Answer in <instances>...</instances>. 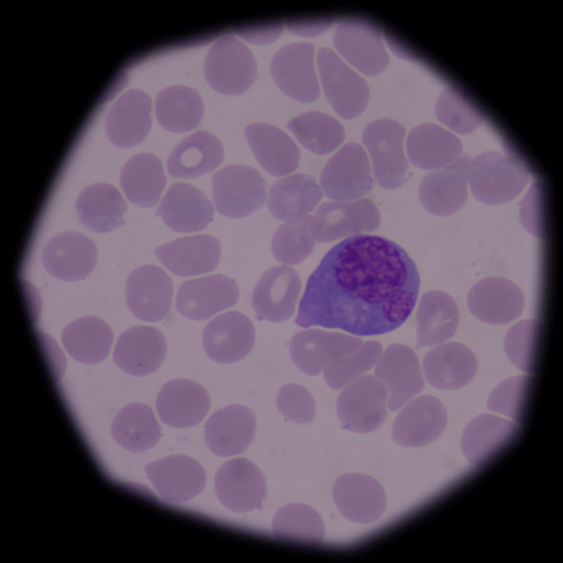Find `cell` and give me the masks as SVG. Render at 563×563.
Instances as JSON below:
<instances>
[{"mask_svg":"<svg viewBox=\"0 0 563 563\" xmlns=\"http://www.w3.org/2000/svg\"><path fill=\"white\" fill-rule=\"evenodd\" d=\"M374 186L367 152L357 143L343 145L322 170L323 195L334 202L358 201Z\"/></svg>","mask_w":563,"mask_h":563,"instance_id":"8992f818","label":"cell"},{"mask_svg":"<svg viewBox=\"0 0 563 563\" xmlns=\"http://www.w3.org/2000/svg\"><path fill=\"white\" fill-rule=\"evenodd\" d=\"M376 377L388 389V408L398 411L424 388L420 360L405 344H390L377 362Z\"/></svg>","mask_w":563,"mask_h":563,"instance_id":"9a60e30c","label":"cell"},{"mask_svg":"<svg viewBox=\"0 0 563 563\" xmlns=\"http://www.w3.org/2000/svg\"><path fill=\"white\" fill-rule=\"evenodd\" d=\"M406 152L412 165L423 170H438L462 157L463 145L457 135L433 123L415 126L408 134Z\"/></svg>","mask_w":563,"mask_h":563,"instance_id":"836d02e7","label":"cell"},{"mask_svg":"<svg viewBox=\"0 0 563 563\" xmlns=\"http://www.w3.org/2000/svg\"><path fill=\"white\" fill-rule=\"evenodd\" d=\"M362 344V339L356 335L312 329L295 334L289 350L299 371L307 376H318L331 362L356 351Z\"/></svg>","mask_w":563,"mask_h":563,"instance_id":"44dd1931","label":"cell"},{"mask_svg":"<svg viewBox=\"0 0 563 563\" xmlns=\"http://www.w3.org/2000/svg\"><path fill=\"white\" fill-rule=\"evenodd\" d=\"M129 210L120 190L106 184L90 185L76 201V211L81 224L96 233H109L124 223Z\"/></svg>","mask_w":563,"mask_h":563,"instance_id":"74e56055","label":"cell"},{"mask_svg":"<svg viewBox=\"0 0 563 563\" xmlns=\"http://www.w3.org/2000/svg\"><path fill=\"white\" fill-rule=\"evenodd\" d=\"M240 290L232 278L223 275L189 279L177 292L178 312L189 321L202 322L238 305Z\"/></svg>","mask_w":563,"mask_h":563,"instance_id":"5bb4252c","label":"cell"},{"mask_svg":"<svg viewBox=\"0 0 563 563\" xmlns=\"http://www.w3.org/2000/svg\"><path fill=\"white\" fill-rule=\"evenodd\" d=\"M333 43L340 56L365 76H378L389 65L383 34L366 21H343L334 33Z\"/></svg>","mask_w":563,"mask_h":563,"instance_id":"7c38bea8","label":"cell"},{"mask_svg":"<svg viewBox=\"0 0 563 563\" xmlns=\"http://www.w3.org/2000/svg\"><path fill=\"white\" fill-rule=\"evenodd\" d=\"M157 214L175 232H199L213 221L214 207L201 189L176 184L163 197Z\"/></svg>","mask_w":563,"mask_h":563,"instance_id":"f546056e","label":"cell"},{"mask_svg":"<svg viewBox=\"0 0 563 563\" xmlns=\"http://www.w3.org/2000/svg\"><path fill=\"white\" fill-rule=\"evenodd\" d=\"M166 354L165 334L154 327L137 325L120 335L113 360L126 375L143 377L158 371Z\"/></svg>","mask_w":563,"mask_h":563,"instance_id":"484cf974","label":"cell"},{"mask_svg":"<svg viewBox=\"0 0 563 563\" xmlns=\"http://www.w3.org/2000/svg\"><path fill=\"white\" fill-rule=\"evenodd\" d=\"M125 302L139 320L163 321L174 302V284L166 272L157 266L140 267L126 279Z\"/></svg>","mask_w":563,"mask_h":563,"instance_id":"2e32d148","label":"cell"},{"mask_svg":"<svg viewBox=\"0 0 563 563\" xmlns=\"http://www.w3.org/2000/svg\"><path fill=\"white\" fill-rule=\"evenodd\" d=\"M316 243L308 216L302 221L280 224L272 239V252L278 262L295 266L311 256Z\"/></svg>","mask_w":563,"mask_h":563,"instance_id":"bcb514c9","label":"cell"},{"mask_svg":"<svg viewBox=\"0 0 563 563\" xmlns=\"http://www.w3.org/2000/svg\"><path fill=\"white\" fill-rule=\"evenodd\" d=\"M530 181V170L512 153L485 152L470 163V186L478 202L498 206L514 201Z\"/></svg>","mask_w":563,"mask_h":563,"instance_id":"7a4b0ae2","label":"cell"},{"mask_svg":"<svg viewBox=\"0 0 563 563\" xmlns=\"http://www.w3.org/2000/svg\"><path fill=\"white\" fill-rule=\"evenodd\" d=\"M520 424L501 417L484 413L466 426L462 434V451L474 467L486 465L517 438Z\"/></svg>","mask_w":563,"mask_h":563,"instance_id":"d6a6232c","label":"cell"},{"mask_svg":"<svg viewBox=\"0 0 563 563\" xmlns=\"http://www.w3.org/2000/svg\"><path fill=\"white\" fill-rule=\"evenodd\" d=\"M333 499L344 519L361 525L377 522L387 508L384 486L361 474L343 475L335 481Z\"/></svg>","mask_w":563,"mask_h":563,"instance_id":"cb8c5ba5","label":"cell"},{"mask_svg":"<svg viewBox=\"0 0 563 563\" xmlns=\"http://www.w3.org/2000/svg\"><path fill=\"white\" fill-rule=\"evenodd\" d=\"M113 332L101 318L81 317L62 332V343L73 360L84 365L103 362L113 344Z\"/></svg>","mask_w":563,"mask_h":563,"instance_id":"f35d334b","label":"cell"},{"mask_svg":"<svg viewBox=\"0 0 563 563\" xmlns=\"http://www.w3.org/2000/svg\"><path fill=\"white\" fill-rule=\"evenodd\" d=\"M218 499L235 514L258 510L267 497V483L262 471L246 459L225 462L214 479Z\"/></svg>","mask_w":563,"mask_h":563,"instance_id":"8fae6325","label":"cell"},{"mask_svg":"<svg viewBox=\"0 0 563 563\" xmlns=\"http://www.w3.org/2000/svg\"><path fill=\"white\" fill-rule=\"evenodd\" d=\"M435 115L440 122L459 134L474 133L485 121L484 114L453 87L444 89L439 97Z\"/></svg>","mask_w":563,"mask_h":563,"instance_id":"7dc6e473","label":"cell"},{"mask_svg":"<svg viewBox=\"0 0 563 563\" xmlns=\"http://www.w3.org/2000/svg\"><path fill=\"white\" fill-rule=\"evenodd\" d=\"M167 185L165 169L156 154L141 153L125 163L121 174V186L130 201L142 208L159 202Z\"/></svg>","mask_w":563,"mask_h":563,"instance_id":"ab89813d","label":"cell"},{"mask_svg":"<svg viewBox=\"0 0 563 563\" xmlns=\"http://www.w3.org/2000/svg\"><path fill=\"white\" fill-rule=\"evenodd\" d=\"M331 21H303V22H289L287 29L290 33L303 36H316L323 34L330 29Z\"/></svg>","mask_w":563,"mask_h":563,"instance_id":"f5cc1de1","label":"cell"},{"mask_svg":"<svg viewBox=\"0 0 563 563\" xmlns=\"http://www.w3.org/2000/svg\"><path fill=\"white\" fill-rule=\"evenodd\" d=\"M539 335L540 323L536 320L519 322L506 334V356L517 368L529 375H531L534 369Z\"/></svg>","mask_w":563,"mask_h":563,"instance_id":"681fc988","label":"cell"},{"mask_svg":"<svg viewBox=\"0 0 563 563\" xmlns=\"http://www.w3.org/2000/svg\"><path fill=\"white\" fill-rule=\"evenodd\" d=\"M314 56L312 43H292L282 47L272 59L271 73L276 85L297 102L312 103L320 97Z\"/></svg>","mask_w":563,"mask_h":563,"instance_id":"30bf717a","label":"cell"},{"mask_svg":"<svg viewBox=\"0 0 563 563\" xmlns=\"http://www.w3.org/2000/svg\"><path fill=\"white\" fill-rule=\"evenodd\" d=\"M152 101L139 89L124 93L109 111L106 132L117 147L132 148L139 145L151 131Z\"/></svg>","mask_w":563,"mask_h":563,"instance_id":"4dcf8cb0","label":"cell"},{"mask_svg":"<svg viewBox=\"0 0 563 563\" xmlns=\"http://www.w3.org/2000/svg\"><path fill=\"white\" fill-rule=\"evenodd\" d=\"M468 308L477 320L503 325L517 320L525 310V296L519 286L503 277H488L471 288Z\"/></svg>","mask_w":563,"mask_h":563,"instance_id":"603a6c76","label":"cell"},{"mask_svg":"<svg viewBox=\"0 0 563 563\" xmlns=\"http://www.w3.org/2000/svg\"><path fill=\"white\" fill-rule=\"evenodd\" d=\"M459 306L450 295L431 290L422 296L417 311V347H435L455 338Z\"/></svg>","mask_w":563,"mask_h":563,"instance_id":"d590c367","label":"cell"},{"mask_svg":"<svg viewBox=\"0 0 563 563\" xmlns=\"http://www.w3.org/2000/svg\"><path fill=\"white\" fill-rule=\"evenodd\" d=\"M521 221L534 238H543V216L540 185L534 184L521 207Z\"/></svg>","mask_w":563,"mask_h":563,"instance_id":"816d5d0a","label":"cell"},{"mask_svg":"<svg viewBox=\"0 0 563 563\" xmlns=\"http://www.w3.org/2000/svg\"><path fill=\"white\" fill-rule=\"evenodd\" d=\"M317 66L324 95L339 115L353 120L366 111L371 97L368 84L338 52L329 47L318 51Z\"/></svg>","mask_w":563,"mask_h":563,"instance_id":"5b68a950","label":"cell"},{"mask_svg":"<svg viewBox=\"0 0 563 563\" xmlns=\"http://www.w3.org/2000/svg\"><path fill=\"white\" fill-rule=\"evenodd\" d=\"M256 342V329L247 316L227 312L213 318L203 332L207 356L221 365L246 358Z\"/></svg>","mask_w":563,"mask_h":563,"instance_id":"7402d4cb","label":"cell"},{"mask_svg":"<svg viewBox=\"0 0 563 563\" xmlns=\"http://www.w3.org/2000/svg\"><path fill=\"white\" fill-rule=\"evenodd\" d=\"M203 113V99L194 88L172 86L163 89L156 98L157 120L168 132L195 130L201 123Z\"/></svg>","mask_w":563,"mask_h":563,"instance_id":"60d3db41","label":"cell"},{"mask_svg":"<svg viewBox=\"0 0 563 563\" xmlns=\"http://www.w3.org/2000/svg\"><path fill=\"white\" fill-rule=\"evenodd\" d=\"M156 256L176 276H201L220 265L221 242L208 234L192 235L163 244Z\"/></svg>","mask_w":563,"mask_h":563,"instance_id":"83f0119b","label":"cell"},{"mask_svg":"<svg viewBox=\"0 0 563 563\" xmlns=\"http://www.w3.org/2000/svg\"><path fill=\"white\" fill-rule=\"evenodd\" d=\"M272 533L279 541L302 544H322L325 529L314 508L294 504L282 507L272 522Z\"/></svg>","mask_w":563,"mask_h":563,"instance_id":"ee69618b","label":"cell"},{"mask_svg":"<svg viewBox=\"0 0 563 563\" xmlns=\"http://www.w3.org/2000/svg\"><path fill=\"white\" fill-rule=\"evenodd\" d=\"M388 389L376 376H362L342 389L338 415L343 429L371 433L383 427L388 416Z\"/></svg>","mask_w":563,"mask_h":563,"instance_id":"52a82bcc","label":"cell"},{"mask_svg":"<svg viewBox=\"0 0 563 563\" xmlns=\"http://www.w3.org/2000/svg\"><path fill=\"white\" fill-rule=\"evenodd\" d=\"M302 282L290 266L271 268L257 282L252 305L260 320L284 323L296 312Z\"/></svg>","mask_w":563,"mask_h":563,"instance_id":"ac0fdd59","label":"cell"},{"mask_svg":"<svg viewBox=\"0 0 563 563\" xmlns=\"http://www.w3.org/2000/svg\"><path fill=\"white\" fill-rule=\"evenodd\" d=\"M256 416L246 406L221 408L205 426V441L216 456L230 457L247 450L256 435Z\"/></svg>","mask_w":563,"mask_h":563,"instance_id":"d4e9b609","label":"cell"},{"mask_svg":"<svg viewBox=\"0 0 563 563\" xmlns=\"http://www.w3.org/2000/svg\"><path fill=\"white\" fill-rule=\"evenodd\" d=\"M112 438L124 450L143 452L158 443L162 432L152 408L144 404H131L122 408L112 423Z\"/></svg>","mask_w":563,"mask_h":563,"instance_id":"b9f144b4","label":"cell"},{"mask_svg":"<svg viewBox=\"0 0 563 563\" xmlns=\"http://www.w3.org/2000/svg\"><path fill=\"white\" fill-rule=\"evenodd\" d=\"M223 159L221 141L201 131L176 145L169 154L167 168L172 177L189 179L210 174L222 165Z\"/></svg>","mask_w":563,"mask_h":563,"instance_id":"8d00e7d4","label":"cell"},{"mask_svg":"<svg viewBox=\"0 0 563 563\" xmlns=\"http://www.w3.org/2000/svg\"><path fill=\"white\" fill-rule=\"evenodd\" d=\"M244 132L254 157L271 176L287 177L297 170L301 152L287 133L267 123H252Z\"/></svg>","mask_w":563,"mask_h":563,"instance_id":"e575fe53","label":"cell"},{"mask_svg":"<svg viewBox=\"0 0 563 563\" xmlns=\"http://www.w3.org/2000/svg\"><path fill=\"white\" fill-rule=\"evenodd\" d=\"M323 196L321 185L314 177L298 174L275 181L267 203L276 220L292 223L311 216L322 202Z\"/></svg>","mask_w":563,"mask_h":563,"instance_id":"1f68e13d","label":"cell"},{"mask_svg":"<svg viewBox=\"0 0 563 563\" xmlns=\"http://www.w3.org/2000/svg\"><path fill=\"white\" fill-rule=\"evenodd\" d=\"M98 260L96 244L78 232H63L45 244L42 261L45 271L57 279L77 282L92 274Z\"/></svg>","mask_w":563,"mask_h":563,"instance_id":"ffe728a7","label":"cell"},{"mask_svg":"<svg viewBox=\"0 0 563 563\" xmlns=\"http://www.w3.org/2000/svg\"><path fill=\"white\" fill-rule=\"evenodd\" d=\"M420 285L416 263L396 242L353 235L327 252L308 278L296 324L357 338L387 334L410 318Z\"/></svg>","mask_w":563,"mask_h":563,"instance_id":"6da1fadb","label":"cell"},{"mask_svg":"<svg viewBox=\"0 0 563 563\" xmlns=\"http://www.w3.org/2000/svg\"><path fill=\"white\" fill-rule=\"evenodd\" d=\"M205 76L208 85L218 93H246L257 80L256 58L246 45L233 35H223L207 53Z\"/></svg>","mask_w":563,"mask_h":563,"instance_id":"277c9868","label":"cell"},{"mask_svg":"<svg viewBox=\"0 0 563 563\" xmlns=\"http://www.w3.org/2000/svg\"><path fill=\"white\" fill-rule=\"evenodd\" d=\"M288 130L306 150L318 156L334 152L346 139L341 122L321 112H308L294 118L288 123Z\"/></svg>","mask_w":563,"mask_h":563,"instance_id":"7bdbcfd3","label":"cell"},{"mask_svg":"<svg viewBox=\"0 0 563 563\" xmlns=\"http://www.w3.org/2000/svg\"><path fill=\"white\" fill-rule=\"evenodd\" d=\"M383 354L384 346L378 341L363 343L356 351L344 354L324 368L325 384L335 390L343 389L376 367Z\"/></svg>","mask_w":563,"mask_h":563,"instance_id":"f6af8a7d","label":"cell"},{"mask_svg":"<svg viewBox=\"0 0 563 563\" xmlns=\"http://www.w3.org/2000/svg\"><path fill=\"white\" fill-rule=\"evenodd\" d=\"M379 224L377 206L365 198L351 202H325L311 214V229L317 243L374 232Z\"/></svg>","mask_w":563,"mask_h":563,"instance_id":"9c48e42d","label":"cell"},{"mask_svg":"<svg viewBox=\"0 0 563 563\" xmlns=\"http://www.w3.org/2000/svg\"><path fill=\"white\" fill-rule=\"evenodd\" d=\"M277 407L282 416L297 424H310L316 419L314 397L306 387L289 384L279 389Z\"/></svg>","mask_w":563,"mask_h":563,"instance_id":"f907efd6","label":"cell"},{"mask_svg":"<svg viewBox=\"0 0 563 563\" xmlns=\"http://www.w3.org/2000/svg\"><path fill=\"white\" fill-rule=\"evenodd\" d=\"M531 383L532 378L530 375L506 379L505 383L499 384L489 395L488 410L520 423L523 420Z\"/></svg>","mask_w":563,"mask_h":563,"instance_id":"c3c4849f","label":"cell"},{"mask_svg":"<svg viewBox=\"0 0 563 563\" xmlns=\"http://www.w3.org/2000/svg\"><path fill=\"white\" fill-rule=\"evenodd\" d=\"M470 156L430 172L420 185V201L433 216L449 217L462 210L468 199Z\"/></svg>","mask_w":563,"mask_h":563,"instance_id":"d6986e66","label":"cell"},{"mask_svg":"<svg viewBox=\"0 0 563 563\" xmlns=\"http://www.w3.org/2000/svg\"><path fill=\"white\" fill-rule=\"evenodd\" d=\"M156 406L163 423L190 429L206 419L211 398L207 389L194 380L175 379L162 387Z\"/></svg>","mask_w":563,"mask_h":563,"instance_id":"4316f807","label":"cell"},{"mask_svg":"<svg viewBox=\"0 0 563 563\" xmlns=\"http://www.w3.org/2000/svg\"><path fill=\"white\" fill-rule=\"evenodd\" d=\"M449 413L439 398L422 396L407 402L393 429L394 441L402 448H424L438 441L446 430Z\"/></svg>","mask_w":563,"mask_h":563,"instance_id":"4fadbf2b","label":"cell"},{"mask_svg":"<svg viewBox=\"0 0 563 563\" xmlns=\"http://www.w3.org/2000/svg\"><path fill=\"white\" fill-rule=\"evenodd\" d=\"M405 126L390 118H380L363 131L374 166L375 181L385 189L401 188L408 179V162L405 152Z\"/></svg>","mask_w":563,"mask_h":563,"instance_id":"3957f363","label":"cell"},{"mask_svg":"<svg viewBox=\"0 0 563 563\" xmlns=\"http://www.w3.org/2000/svg\"><path fill=\"white\" fill-rule=\"evenodd\" d=\"M154 488L172 504H185L201 495L207 475L201 463L185 455L167 456L144 467Z\"/></svg>","mask_w":563,"mask_h":563,"instance_id":"e0dca14e","label":"cell"},{"mask_svg":"<svg viewBox=\"0 0 563 563\" xmlns=\"http://www.w3.org/2000/svg\"><path fill=\"white\" fill-rule=\"evenodd\" d=\"M478 371L475 353L462 343L435 346L423 358V374L432 387L456 390L474 380Z\"/></svg>","mask_w":563,"mask_h":563,"instance_id":"f1b7e54d","label":"cell"},{"mask_svg":"<svg viewBox=\"0 0 563 563\" xmlns=\"http://www.w3.org/2000/svg\"><path fill=\"white\" fill-rule=\"evenodd\" d=\"M213 202L227 218L249 217L267 202V181L252 167H224L213 176Z\"/></svg>","mask_w":563,"mask_h":563,"instance_id":"ba28073f","label":"cell"}]
</instances>
